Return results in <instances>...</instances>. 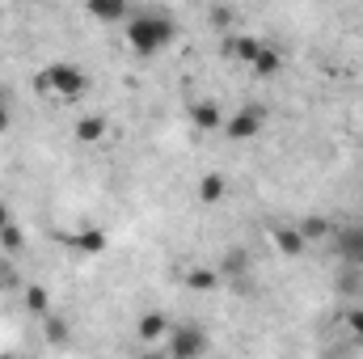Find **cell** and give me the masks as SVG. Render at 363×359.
I'll use <instances>...</instances> for the list:
<instances>
[{
	"mask_svg": "<svg viewBox=\"0 0 363 359\" xmlns=\"http://www.w3.org/2000/svg\"><path fill=\"white\" fill-rule=\"evenodd\" d=\"M334 245H338V258L347 267H363V220H351L334 233Z\"/></svg>",
	"mask_w": 363,
	"mask_h": 359,
	"instance_id": "5b68a950",
	"label": "cell"
},
{
	"mask_svg": "<svg viewBox=\"0 0 363 359\" xmlns=\"http://www.w3.org/2000/svg\"><path fill=\"white\" fill-rule=\"evenodd\" d=\"M106 245H110V237H106V228H97V224H85V228L72 237V250H77L81 258H97V254H106Z\"/></svg>",
	"mask_w": 363,
	"mask_h": 359,
	"instance_id": "ba28073f",
	"label": "cell"
},
{
	"mask_svg": "<svg viewBox=\"0 0 363 359\" xmlns=\"http://www.w3.org/2000/svg\"><path fill=\"white\" fill-rule=\"evenodd\" d=\"M30 4H47V0H30Z\"/></svg>",
	"mask_w": 363,
	"mask_h": 359,
	"instance_id": "7402d4cb",
	"label": "cell"
},
{
	"mask_svg": "<svg viewBox=\"0 0 363 359\" xmlns=\"http://www.w3.org/2000/svg\"><path fill=\"white\" fill-rule=\"evenodd\" d=\"M72 136H77V144H97V140H106V118H101V114H85Z\"/></svg>",
	"mask_w": 363,
	"mask_h": 359,
	"instance_id": "4fadbf2b",
	"label": "cell"
},
{
	"mask_svg": "<svg viewBox=\"0 0 363 359\" xmlns=\"http://www.w3.org/2000/svg\"><path fill=\"white\" fill-rule=\"evenodd\" d=\"M224 190H228V182L220 178V174H203V182H199V203H220Z\"/></svg>",
	"mask_w": 363,
	"mask_h": 359,
	"instance_id": "5bb4252c",
	"label": "cell"
},
{
	"mask_svg": "<svg viewBox=\"0 0 363 359\" xmlns=\"http://www.w3.org/2000/svg\"><path fill=\"white\" fill-rule=\"evenodd\" d=\"M262 123H267V110H262L258 101H250V106H241L237 114H228L220 131H224L233 144H245V140H254V136L262 131Z\"/></svg>",
	"mask_w": 363,
	"mask_h": 359,
	"instance_id": "277c9868",
	"label": "cell"
},
{
	"mask_svg": "<svg viewBox=\"0 0 363 359\" xmlns=\"http://www.w3.org/2000/svg\"><path fill=\"white\" fill-rule=\"evenodd\" d=\"M0 245H4V250H21V228H17V224H4V228H0Z\"/></svg>",
	"mask_w": 363,
	"mask_h": 359,
	"instance_id": "ac0fdd59",
	"label": "cell"
},
{
	"mask_svg": "<svg viewBox=\"0 0 363 359\" xmlns=\"http://www.w3.org/2000/svg\"><path fill=\"white\" fill-rule=\"evenodd\" d=\"M174 38H178V26L165 13H131L127 17V47L135 55H144V60L161 55Z\"/></svg>",
	"mask_w": 363,
	"mask_h": 359,
	"instance_id": "6da1fadb",
	"label": "cell"
},
{
	"mask_svg": "<svg viewBox=\"0 0 363 359\" xmlns=\"http://www.w3.org/2000/svg\"><path fill=\"white\" fill-rule=\"evenodd\" d=\"M85 13L97 26H114V21H127L131 17V4L127 0H85Z\"/></svg>",
	"mask_w": 363,
	"mask_h": 359,
	"instance_id": "8992f818",
	"label": "cell"
},
{
	"mask_svg": "<svg viewBox=\"0 0 363 359\" xmlns=\"http://www.w3.org/2000/svg\"><path fill=\"white\" fill-rule=\"evenodd\" d=\"M300 233H304L308 241H321V237H330V220H321V216H308V220H300Z\"/></svg>",
	"mask_w": 363,
	"mask_h": 359,
	"instance_id": "2e32d148",
	"label": "cell"
},
{
	"mask_svg": "<svg viewBox=\"0 0 363 359\" xmlns=\"http://www.w3.org/2000/svg\"><path fill=\"white\" fill-rule=\"evenodd\" d=\"M207 347H211V338H207L203 326H194V321L169 326V355L174 359H199L207 355Z\"/></svg>",
	"mask_w": 363,
	"mask_h": 359,
	"instance_id": "3957f363",
	"label": "cell"
},
{
	"mask_svg": "<svg viewBox=\"0 0 363 359\" xmlns=\"http://www.w3.org/2000/svg\"><path fill=\"white\" fill-rule=\"evenodd\" d=\"M135 334H140L144 343H157V338H165V334H169V321H165V313H144V317L135 321Z\"/></svg>",
	"mask_w": 363,
	"mask_h": 359,
	"instance_id": "30bf717a",
	"label": "cell"
},
{
	"mask_svg": "<svg viewBox=\"0 0 363 359\" xmlns=\"http://www.w3.org/2000/svg\"><path fill=\"white\" fill-rule=\"evenodd\" d=\"M237 64H254V55L262 51V38H250V34H241V38H228V47H224Z\"/></svg>",
	"mask_w": 363,
	"mask_h": 359,
	"instance_id": "7c38bea8",
	"label": "cell"
},
{
	"mask_svg": "<svg viewBox=\"0 0 363 359\" xmlns=\"http://www.w3.org/2000/svg\"><path fill=\"white\" fill-rule=\"evenodd\" d=\"M274 250L283 258H300L308 250V237L300 233V224H283V228H274Z\"/></svg>",
	"mask_w": 363,
	"mask_h": 359,
	"instance_id": "9c48e42d",
	"label": "cell"
},
{
	"mask_svg": "<svg viewBox=\"0 0 363 359\" xmlns=\"http://www.w3.org/2000/svg\"><path fill=\"white\" fill-rule=\"evenodd\" d=\"M4 224H13V211H9V207L0 203V228H4Z\"/></svg>",
	"mask_w": 363,
	"mask_h": 359,
	"instance_id": "44dd1931",
	"label": "cell"
},
{
	"mask_svg": "<svg viewBox=\"0 0 363 359\" xmlns=\"http://www.w3.org/2000/svg\"><path fill=\"white\" fill-rule=\"evenodd\" d=\"M224 118H228V114H224V106H220V101H211V97H203V101H194V106H190V123H194L199 131H220V127H224Z\"/></svg>",
	"mask_w": 363,
	"mask_h": 359,
	"instance_id": "52a82bcc",
	"label": "cell"
},
{
	"mask_svg": "<svg viewBox=\"0 0 363 359\" xmlns=\"http://www.w3.org/2000/svg\"><path fill=\"white\" fill-rule=\"evenodd\" d=\"M9 127H13V106H9V97L0 93V136H4Z\"/></svg>",
	"mask_w": 363,
	"mask_h": 359,
	"instance_id": "d6986e66",
	"label": "cell"
},
{
	"mask_svg": "<svg viewBox=\"0 0 363 359\" xmlns=\"http://www.w3.org/2000/svg\"><path fill=\"white\" fill-rule=\"evenodd\" d=\"M347 326H351V334L363 338V309H351V313H347Z\"/></svg>",
	"mask_w": 363,
	"mask_h": 359,
	"instance_id": "ffe728a7",
	"label": "cell"
},
{
	"mask_svg": "<svg viewBox=\"0 0 363 359\" xmlns=\"http://www.w3.org/2000/svg\"><path fill=\"white\" fill-rule=\"evenodd\" d=\"M220 279H216V270H186V287L190 292H211Z\"/></svg>",
	"mask_w": 363,
	"mask_h": 359,
	"instance_id": "9a60e30c",
	"label": "cell"
},
{
	"mask_svg": "<svg viewBox=\"0 0 363 359\" xmlns=\"http://www.w3.org/2000/svg\"><path fill=\"white\" fill-rule=\"evenodd\" d=\"M250 72H254V77H279V72H283V55H279L274 47H267V43H262V51L254 55Z\"/></svg>",
	"mask_w": 363,
	"mask_h": 359,
	"instance_id": "8fae6325",
	"label": "cell"
},
{
	"mask_svg": "<svg viewBox=\"0 0 363 359\" xmlns=\"http://www.w3.org/2000/svg\"><path fill=\"white\" fill-rule=\"evenodd\" d=\"M26 309H30V313H38V317H47V309H51L47 292H43V287H26Z\"/></svg>",
	"mask_w": 363,
	"mask_h": 359,
	"instance_id": "e0dca14e",
	"label": "cell"
},
{
	"mask_svg": "<svg viewBox=\"0 0 363 359\" xmlns=\"http://www.w3.org/2000/svg\"><path fill=\"white\" fill-rule=\"evenodd\" d=\"M34 85L43 93H55L60 101H77L81 93L89 89V72H81V68L68 64V60H55V64H47V68L38 72Z\"/></svg>",
	"mask_w": 363,
	"mask_h": 359,
	"instance_id": "7a4b0ae2",
	"label": "cell"
}]
</instances>
